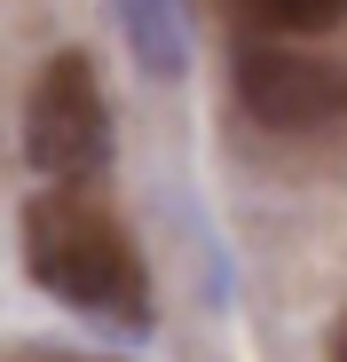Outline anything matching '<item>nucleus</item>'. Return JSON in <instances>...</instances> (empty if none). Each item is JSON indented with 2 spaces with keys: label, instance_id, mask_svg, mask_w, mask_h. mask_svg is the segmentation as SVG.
Returning <instances> with one entry per match:
<instances>
[{
  "label": "nucleus",
  "instance_id": "obj_4",
  "mask_svg": "<svg viewBox=\"0 0 347 362\" xmlns=\"http://www.w3.org/2000/svg\"><path fill=\"white\" fill-rule=\"evenodd\" d=\"M261 40H300V32H331L347 16V0H229Z\"/></svg>",
  "mask_w": 347,
  "mask_h": 362
},
{
  "label": "nucleus",
  "instance_id": "obj_1",
  "mask_svg": "<svg viewBox=\"0 0 347 362\" xmlns=\"http://www.w3.org/2000/svg\"><path fill=\"white\" fill-rule=\"evenodd\" d=\"M24 260L64 308H79L95 323H110V331L150 323V276L127 245V228L103 205H87L79 189H64V181L24 205Z\"/></svg>",
  "mask_w": 347,
  "mask_h": 362
},
{
  "label": "nucleus",
  "instance_id": "obj_5",
  "mask_svg": "<svg viewBox=\"0 0 347 362\" xmlns=\"http://www.w3.org/2000/svg\"><path fill=\"white\" fill-rule=\"evenodd\" d=\"M339 362H347V339H339Z\"/></svg>",
  "mask_w": 347,
  "mask_h": 362
},
{
  "label": "nucleus",
  "instance_id": "obj_2",
  "mask_svg": "<svg viewBox=\"0 0 347 362\" xmlns=\"http://www.w3.org/2000/svg\"><path fill=\"white\" fill-rule=\"evenodd\" d=\"M24 150L47 181H95L110 165V110H103V87H95V64L87 55H55L32 87V110H24Z\"/></svg>",
  "mask_w": 347,
  "mask_h": 362
},
{
  "label": "nucleus",
  "instance_id": "obj_3",
  "mask_svg": "<svg viewBox=\"0 0 347 362\" xmlns=\"http://www.w3.org/2000/svg\"><path fill=\"white\" fill-rule=\"evenodd\" d=\"M237 95L261 127H324V118L347 110V71L324 64V55H300V47L245 40L237 47Z\"/></svg>",
  "mask_w": 347,
  "mask_h": 362
}]
</instances>
